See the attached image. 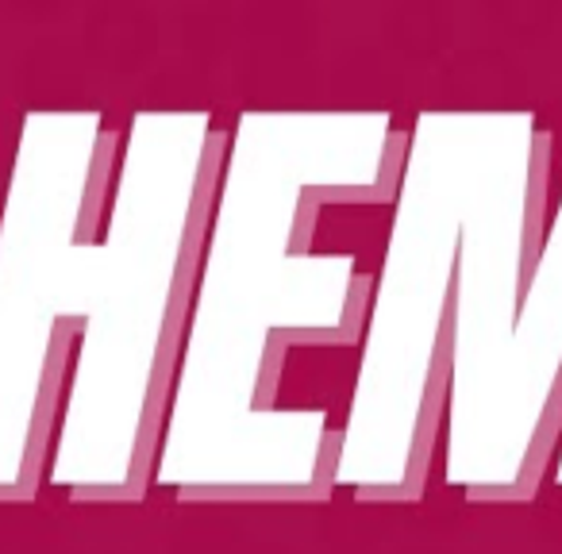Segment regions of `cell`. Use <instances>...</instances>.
Instances as JSON below:
<instances>
[]
</instances>
